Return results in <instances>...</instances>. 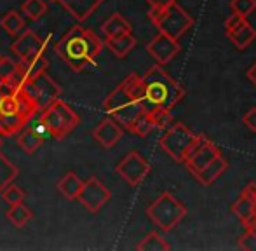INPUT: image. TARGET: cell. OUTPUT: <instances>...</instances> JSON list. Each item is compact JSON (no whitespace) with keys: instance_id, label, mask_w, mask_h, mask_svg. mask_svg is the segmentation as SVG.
Instances as JSON below:
<instances>
[{"instance_id":"cell-1","label":"cell","mask_w":256,"mask_h":251,"mask_svg":"<svg viewBox=\"0 0 256 251\" xmlns=\"http://www.w3.org/2000/svg\"><path fill=\"white\" fill-rule=\"evenodd\" d=\"M35 116H38V108L23 91L20 78L0 86V136L21 132Z\"/></svg>"},{"instance_id":"cell-2","label":"cell","mask_w":256,"mask_h":251,"mask_svg":"<svg viewBox=\"0 0 256 251\" xmlns=\"http://www.w3.org/2000/svg\"><path fill=\"white\" fill-rule=\"evenodd\" d=\"M102 49L103 42L100 40L98 35L82 24L70 26L66 34L54 44L56 54L77 74L94 63Z\"/></svg>"},{"instance_id":"cell-3","label":"cell","mask_w":256,"mask_h":251,"mask_svg":"<svg viewBox=\"0 0 256 251\" xmlns=\"http://www.w3.org/2000/svg\"><path fill=\"white\" fill-rule=\"evenodd\" d=\"M143 98V84L142 77L131 74L104 98L103 110L115 120L129 131L132 122L138 119L143 112L142 105Z\"/></svg>"},{"instance_id":"cell-4","label":"cell","mask_w":256,"mask_h":251,"mask_svg":"<svg viewBox=\"0 0 256 251\" xmlns=\"http://www.w3.org/2000/svg\"><path fill=\"white\" fill-rule=\"evenodd\" d=\"M143 84V110H152L157 106L172 110L185 96V89L182 84L172 80L162 64H154L152 68L142 75Z\"/></svg>"},{"instance_id":"cell-5","label":"cell","mask_w":256,"mask_h":251,"mask_svg":"<svg viewBox=\"0 0 256 251\" xmlns=\"http://www.w3.org/2000/svg\"><path fill=\"white\" fill-rule=\"evenodd\" d=\"M38 122L44 126L51 138L63 140L70 132H74L75 128L80 124V117L70 105H66L63 100L58 98L48 108H44L38 114Z\"/></svg>"},{"instance_id":"cell-6","label":"cell","mask_w":256,"mask_h":251,"mask_svg":"<svg viewBox=\"0 0 256 251\" xmlns=\"http://www.w3.org/2000/svg\"><path fill=\"white\" fill-rule=\"evenodd\" d=\"M148 18L160 34H166L172 38H180L194 26V18L176 2L164 9L150 7Z\"/></svg>"},{"instance_id":"cell-7","label":"cell","mask_w":256,"mask_h":251,"mask_svg":"<svg viewBox=\"0 0 256 251\" xmlns=\"http://www.w3.org/2000/svg\"><path fill=\"white\" fill-rule=\"evenodd\" d=\"M146 214L160 230H171L186 216V208L171 192H162L148 206Z\"/></svg>"},{"instance_id":"cell-8","label":"cell","mask_w":256,"mask_h":251,"mask_svg":"<svg viewBox=\"0 0 256 251\" xmlns=\"http://www.w3.org/2000/svg\"><path fill=\"white\" fill-rule=\"evenodd\" d=\"M197 138H199V134L194 132L190 128H186L185 124L171 122L158 140V145L176 162H185L186 156H188L194 143L197 142Z\"/></svg>"},{"instance_id":"cell-9","label":"cell","mask_w":256,"mask_h":251,"mask_svg":"<svg viewBox=\"0 0 256 251\" xmlns=\"http://www.w3.org/2000/svg\"><path fill=\"white\" fill-rule=\"evenodd\" d=\"M21 88L34 100V103L38 108V114L44 108H48L51 103H54L61 96V88L49 77L48 72H42L40 75L30 78V80H23Z\"/></svg>"},{"instance_id":"cell-10","label":"cell","mask_w":256,"mask_h":251,"mask_svg":"<svg viewBox=\"0 0 256 251\" xmlns=\"http://www.w3.org/2000/svg\"><path fill=\"white\" fill-rule=\"evenodd\" d=\"M150 170H152V168H150L148 160L140 152H136V150H131V152L126 154L120 162L117 164V168H115L118 176L128 185H131V187L142 184L150 174Z\"/></svg>"},{"instance_id":"cell-11","label":"cell","mask_w":256,"mask_h":251,"mask_svg":"<svg viewBox=\"0 0 256 251\" xmlns=\"http://www.w3.org/2000/svg\"><path fill=\"white\" fill-rule=\"evenodd\" d=\"M112 194L110 190L104 187L102 180L96 176H91L82 184V188L77 196V200L89 211V213H98L104 204L110 200Z\"/></svg>"},{"instance_id":"cell-12","label":"cell","mask_w":256,"mask_h":251,"mask_svg":"<svg viewBox=\"0 0 256 251\" xmlns=\"http://www.w3.org/2000/svg\"><path fill=\"white\" fill-rule=\"evenodd\" d=\"M225 34L228 40L237 49H246L256 40V30L251 26L248 18H242L239 14L232 12L225 20Z\"/></svg>"},{"instance_id":"cell-13","label":"cell","mask_w":256,"mask_h":251,"mask_svg":"<svg viewBox=\"0 0 256 251\" xmlns=\"http://www.w3.org/2000/svg\"><path fill=\"white\" fill-rule=\"evenodd\" d=\"M218 156H222V152L218 150V146H216L212 142H209L206 136L199 134L197 142L194 143V146L190 148L188 156H186L185 164H186V168L192 171V174H196V173H199L202 168L208 166L212 159H216Z\"/></svg>"},{"instance_id":"cell-14","label":"cell","mask_w":256,"mask_h":251,"mask_svg":"<svg viewBox=\"0 0 256 251\" xmlns=\"http://www.w3.org/2000/svg\"><path fill=\"white\" fill-rule=\"evenodd\" d=\"M180 49L182 48H180L178 38H172L166 34H160V32L146 46V52L157 62V64H162V66L172 62L180 52Z\"/></svg>"},{"instance_id":"cell-15","label":"cell","mask_w":256,"mask_h":251,"mask_svg":"<svg viewBox=\"0 0 256 251\" xmlns=\"http://www.w3.org/2000/svg\"><path fill=\"white\" fill-rule=\"evenodd\" d=\"M46 51V42L35 34L34 30H24L16 37V40L10 44V52L20 62L34 58L35 54H40Z\"/></svg>"},{"instance_id":"cell-16","label":"cell","mask_w":256,"mask_h":251,"mask_svg":"<svg viewBox=\"0 0 256 251\" xmlns=\"http://www.w3.org/2000/svg\"><path fill=\"white\" fill-rule=\"evenodd\" d=\"M124 136V129L118 122H115L112 117H106L92 129V138L103 146V148H114L120 138Z\"/></svg>"},{"instance_id":"cell-17","label":"cell","mask_w":256,"mask_h":251,"mask_svg":"<svg viewBox=\"0 0 256 251\" xmlns=\"http://www.w3.org/2000/svg\"><path fill=\"white\" fill-rule=\"evenodd\" d=\"M46 136H49L48 131H46L44 126L38 122L37 126H34V128L24 129V131L20 134V138H18V143H20V146L28 154V156H32V154H35L38 148H40Z\"/></svg>"},{"instance_id":"cell-18","label":"cell","mask_w":256,"mask_h":251,"mask_svg":"<svg viewBox=\"0 0 256 251\" xmlns=\"http://www.w3.org/2000/svg\"><path fill=\"white\" fill-rule=\"evenodd\" d=\"M104 0H60V4L78 21H86Z\"/></svg>"},{"instance_id":"cell-19","label":"cell","mask_w":256,"mask_h":251,"mask_svg":"<svg viewBox=\"0 0 256 251\" xmlns=\"http://www.w3.org/2000/svg\"><path fill=\"white\" fill-rule=\"evenodd\" d=\"M49 62L46 58L44 52L40 54H35L34 58L24 60V62H20V80H30V78L40 75L42 72H48Z\"/></svg>"},{"instance_id":"cell-20","label":"cell","mask_w":256,"mask_h":251,"mask_svg":"<svg viewBox=\"0 0 256 251\" xmlns=\"http://www.w3.org/2000/svg\"><path fill=\"white\" fill-rule=\"evenodd\" d=\"M226 168H228V162L223 159V156H218L216 159H212L208 166L202 168L199 173L194 174V176H196L202 185H212L223 173H225Z\"/></svg>"},{"instance_id":"cell-21","label":"cell","mask_w":256,"mask_h":251,"mask_svg":"<svg viewBox=\"0 0 256 251\" xmlns=\"http://www.w3.org/2000/svg\"><path fill=\"white\" fill-rule=\"evenodd\" d=\"M104 44H106V48L110 49L118 60H122L136 48V38L132 37V34H122V35H117V37L106 38Z\"/></svg>"},{"instance_id":"cell-22","label":"cell","mask_w":256,"mask_h":251,"mask_svg":"<svg viewBox=\"0 0 256 251\" xmlns=\"http://www.w3.org/2000/svg\"><path fill=\"white\" fill-rule=\"evenodd\" d=\"M131 30H132L131 23H129L120 12H114L102 24V32L106 38L117 37V35H122V34H131Z\"/></svg>"},{"instance_id":"cell-23","label":"cell","mask_w":256,"mask_h":251,"mask_svg":"<svg viewBox=\"0 0 256 251\" xmlns=\"http://www.w3.org/2000/svg\"><path fill=\"white\" fill-rule=\"evenodd\" d=\"M82 184H84V182H82L80 178L74 173V171H70V173H66L60 182H58L56 188H58V192L64 197V199L75 200L78 196V192H80V188H82Z\"/></svg>"},{"instance_id":"cell-24","label":"cell","mask_w":256,"mask_h":251,"mask_svg":"<svg viewBox=\"0 0 256 251\" xmlns=\"http://www.w3.org/2000/svg\"><path fill=\"white\" fill-rule=\"evenodd\" d=\"M0 26L10 35V37H16L23 32L24 28V20L18 10H7L2 18H0Z\"/></svg>"},{"instance_id":"cell-25","label":"cell","mask_w":256,"mask_h":251,"mask_svg":"<svg viewBox=\"0 0 256 251\" xmlns=\"http://www.w3.org/2000/svg\"><path fill=\"white\" fill-rule=\"evenodd\" d=\"M254 204H256L254 200L250 199V197L242 192V196H240L239 199L234 202L232 211H234V214H236V216L239 218L244 225H246L248 222L254 216Z\"/></svg>"},{"instance_id":"cell-26","label":"cell","mask_w":256,"mask_h":251,"mask_svg":"<svg viewBox=\"0 0 256 251\" xmlns=\"http://www.w3.org/2000/svg\"><path fill=\"white\" fill-rule=\"evenodd\" d=\"M6 216H7V220L14 225V227L21 228L32 220V216H34V214H32L30 208L24 206L23 202H20V204H14V206H10L9 210H7Z\"/></svg>"},{"instance_id":"cell-27","label":"cell","mask_w":256,"mask_h":251,"mask_svg":"<svg viewBox=\"0 0 256 251\" xmlns=\"http://www.w3.org/2000/svg\"><path fill=\"white\" fill-rule=\"evenodd\" d=\"M20 78V62H14L9 56H0V86Z\"/></svg>"},{"instance_id":"cell-28","label":"cell","mask_w":256,"mask_h":251,"mask_svg":"<svg viewBox=\"0 0 256 251\" xmlns=\"http://www.w3.org/2000/svg\"><path fill=\"white\" fill-rule=\"evenodd\" d=\"M21 12L26 16L28 21H38L48 12V2L46 0H24L21 4Z\"/></svg>"},{"instance_id":"cell-29","label":"cell","mask_w":256,"mask_h":251,"mask_svg":"<svg viewBox=\"0 0 256 251\" xmlns=\"http://www.w3.org/2000/svg\"><path fill=\"white\" fill-rule=\"evenodd\" d=\"M18 174H20V170L0 152V194H2V190L6 188L10 182H14V178H16Z\"/></svg>"},{"instance_id":"cell-30","label":"cell","mask_w":256,"mask_h":251,"mask_svg":"<svg viewBox=\"0 0 256 251\" xmlns=\"http://www.w3.org/2000/svg\"><path fill=\"white\" fill-rule=\"evenodd\" d=\"M140 251H168L171 250V246L162 239L160 234L157 232H150L148 236H145V239H142V242L138 244Z\"/></svg>"},{"instance_id":"cell-31","label":"cell","mask_w":256,"mask_h":251,"mask_svg":"<svg viewBox=\"0 0 256 251\" xmlns=\"http://www.w3.org/2000/svg\"><path fill=\"white\" fill-rule=\"evenodd\" d=\"M154 129H155V126H154L152 117H150V114L146 112V110H143V112L138 116V119L132 122L129 132H132V134H138V136H146L148 132H152Z\"/></svg>"},{"instance_id":"cell-32","label":"cell","mask_w":256,"mask_h":251,"mask_svg":"<svg viewBox=\"0 0 256 251\" xmlns=\"http://www.w3.org/2000/svg\"><path fill=\"white\" fill-rule=\"evenodd\" d=\"M150 117L154 120L155 129H162V128H168L169 124L172 122V114L169 108H162V106H157V108L148 110Z\"/></svg>"},{"instance_id":"cell-33","label":"cell","mask_w":256,"mask_h":251,"mask_svg":"<svg viewBox=\"0 0 256 251\" xmlns=\"http://www.w3.org/2000/svg\"><path fill=\"white\" fill-rule=\"evenodd\" d=\"M0 196H2V199L6 200L9 206H14V204H20V202H23V200H24L23 188H20L18 185H14L12 182H10V184L2 190V194H0Z\"/></svg>"},{"instance_id":"cell-34","label":"cell","mask_w":256,"mask_h":251,"mask_svg":"<svg viewBox=\"0 0 256 251\" xmlns=\"http://www.w3.org/2000/svg\"><path fill=\"white\" fill-rule=\"evenodd\" d=\"M230 7H232V12L248 18L256 9V0H232Z\"/></svg>"},{"instance_id":"cell-35","label":"cell","mask_w":256,"mask_h":251,"mask_svg":"<svg viewBox=\"0 0 256 251\" xmlns=\"http://www.w3.org/2000/svg\"><path fill=\"white\" fill-rule=\"evenodd\" d=\"M239 248L248 251H256V232L248 230L242 238L239 239Z\"/></svg>"},{"instance_id":"cell-36","label":"cell","mask_w":256,"mask_h":251,"mask_svg":"<svg viewBox=\"0 0 256 251\" xmlns=\"http://www.w3.org/2000/svg\"><path fill=\"white\" fill-rule=\"evenodd\" d=\"M242 124L250 129L251 132H256V106H251L242 117Z\"/></svg>"},{"instance_id":"cell-37","label":"cell","mask_w":256,"mask_h":251,"mask_svg":"<svg viewBox=\"0 0 256 251\" xmlns=\"http://www.w3.org/2000/svg\"><path fill=\"white\" fill-rule=\"evenodd\" d=\"M145 2H148V6L154 7V9H164V7L174 4L176 0H145Z\"/></svg>"},{"instance_id":"cell-38","label":"cell","mask_w":256,"mask_h":251,"mask_svg":"<svg viewBox=\"0 0 256 251\" xmlns=\"http://www.w3.org/2000/svg\"><path fill=\"white\" fill-rule=\"evenodd\" d=\"M246 75H248V78H250V82L256 88V62L251 64L250 66V70L246 72Z\"/></svg>"},{"instance_id":"cell-39","label":"cell","mask_w":256,"mask_h":251,"mask_svg":"<svg viewBox=\"0 0 256 251\" xmlns=\"http://www.w3.org/2000/svg\"><path fill=\"white\" fill-rule=\"evenodd\" d=\"M244 194H246L250 199H253L256 202V184H250L246 188H244Z\"/></svg>"},{"instance_id":"cell-40","label":"cell","mask_w":256,"mask_h":251,"mask_svg":"<svg viewBox=\"0 0 256 251\" xmlns=\"http://www.w3.org/2000/svg\"><path fill=\"white\" fill-rule=\"evenodd\" d=\"M246 225H248V230H253V232H256V214H254L253 218H251L250 222H248Z\"/></svg>"},{"instance_id":"cell-41","label":"cell","mask_w":256,"mask_h":251,"mask_svg":"<svg viewBox=\"0 0 256 251\" xmlns=\"http://www.w3.org/2000/svg\"><path fill=\"white\" fill-rule=\"evenodd\" d=\"M51 2H60V0H51Z\"/></svg>"},{"instance_id":"cell-42","label":"cell","mask_w":256,"mask_h":251,"mask_svg":"<svg viewBox=\"0 0 256 251\" xmlns=\"http://www.w3.org/2000/svg\"><path fill=\"white\" fill-rule=\"evenodd\" d=\"M0 138H2V136H0Z\"/></svg>"}]
</instances>
